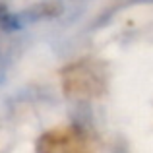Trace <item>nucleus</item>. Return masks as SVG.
Masks as SVG:
<instances>
[{
	"label": "nucleus",
	"mask_w": 153,
	"mask_h": 153,
	"mask_svg": "<svg viewBox=\"0 0 153 153\" xmlns=\"http://www.w3.org/2000/svg\"><path fill=\"white\" fill-rule=\"evenodd\" d=\"M37 153H95V147L83 128L66 124L45 132L37 142Z\"/></svg>",
	"instance_id": "obj_1"
}]
</instances>
